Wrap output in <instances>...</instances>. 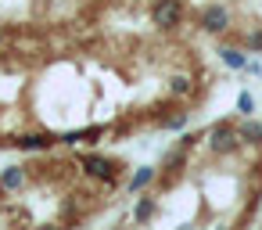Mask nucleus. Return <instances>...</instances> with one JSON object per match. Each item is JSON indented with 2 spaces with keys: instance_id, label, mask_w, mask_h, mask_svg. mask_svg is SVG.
Returning a JSON list of instances; mask_svg holds the SVG:
<instances>
[{
  "instance_id": "nucleus-14",
  "label": "nucleus",
  "mask_w": 262,
  "mask_h": 230,
  "mask_svg": "<svg viewBox=\"0 0 262 230\" xmlns=\"http://www.w3.org/2000/svg\"><path fill=\"white\" fill-rule=\"evenodd\" d=\"M162 126H165V130H183V126H187V112H172V115H162Z\"/></svg>"
},
{
  "instance_id": "nucleus-19",
  "label": "nucleus",
  "mask_w": 262,
  "mask_h": 230,
  "mask_svg": "<svg viewBox=\"0 0 262 230\" xmlns=\"http://www.w3.org/2000/svg\"><path fill=\"white\" fill-rule=\"evenodd\" d=\"M4 194H8V191H4V183H0V198H4Z\"/></svg>"
},
{
  "instance_id": "nucleus-6",
  "label": "nucleus",
  "mask_w": 262,
  "mask_h": 230,
  "mask_svg": "<svg viewBox=\"0 0 262 230\" xmlns=\"http://www.w3.org/2000/svg\"><path fill=\"white\" fill-rule=\"evenodd\" d=\"M15 144H18L22 151H47V148L58 144V137H51V133H22Z\"/></svg>"
},
{
  "instance_id": "nucleus-3",
  "label": "nucleus",
  "mask_w": 262,
  "mask_h": 230,
  "mask_svg": "<svg viewBox=\"0 0 262 230\" xmlns=\"http://www.w3.org/2000/svg\"><path fill=\"white\" fill-rule=\"evenodd\" d=\"M183 0H158V4L151 8V22L158 26V29H176L180 22H183Z\"/></svg>"
},
{
  "instance_id": "nucleus-5",
  "label": "nucleus",
  "mask_w": 262,
  "mask_h": 230,
  "mask_svg": "<svg viewBox=\"0 0 262 230\" xmlns=\"http://www.w3.org/2000/svg\"><path fill=\"white\" fill-rule=\"evenodd\" d=\"M97 137H104V126H94V130H72V133H61L58 144H69V148H79V144H97Z\"/></svg>"
},
{
  "instance_id": "nucleus-7",
  "label": "nucleus",
  "mask_w": 262,
  "mask_h": 230,
  "mask_svg": "<svg viewBox=\"0 0 262 230\" xmlns=\"http://www.w3.org/2000/svg\"><path fill=\"white\" fill-rule=\"evenodd\" d=\"M237 137H241V144H248V148H262V122H255L251 115H244V122L237 126Z\"/></svg>"
},
{
  "instance_id": "nucleus-15",
  "label": "nucleus",
  "mask_w": 262,
  "mask_h": 230,
  "mask_svg": "<svg viewBox=\"0 0 262 230\" xmlns=\"http://www.w3.org/2000/svg\"><path fill=\"white\" fill-rule=\"evenodd\" d=\"M237 112H241V115H255V97H251L248 90L237 97Z\"/></svg>"
},
{
  "instance_id": "nucleus-8",
  "label": "nucleus",
  "mask_w": 262,
  "mask_h": 230,
  "mask_svg": "<svg viewBox=\"0 0 262 230\" xmlns=\"http://www.w3.org/2000/svg\"><path fill=\"white\" fill-rule=\"evenodd\" d=\"M219 58H223V65L226 69H233V72H244V65H248V54L241 51V47H219Z\"/></svg>"
},
{
  "instance_id": "nucleus-18",
  "label": "nucleus",
  "mask_w": 262,
  "mask_h": 230,
  "mask_svg": "<svg viewBox=\"0 0 262 230\" xmlns=\"http://www.w3.org/2000/svg\"><path fill=\"white\" fill-rule=\"evenodd\" d=\"M244 72H248V76H262V61H248Z\"/></svg>"
},
{
  "instance_id": "nucleus-13",
  "label": "nucleus",
  "mask_w": 262,
  "mask_h": 230,
  "mask_svg": "<svg viewBox=\"0 0 262 230\" xmlns=\"http://www.w3.org/2000/svg\"><path fill=\"white\" fill-rule=\"evenodd\" d=\"M187 155H190L187 148L169 151V155H165V162H162V165H165V173H169V169H172V173H176V169H183V165H187Z\"/></svg>"
},
{
  "instance_id": "nucleus-9",
  "label": "nucleus",
  "mask_w": 262,
  "mask_h": 230,
  "mask_svg": "<svg viewBox=\"0 0 262 230\" xmlns=\"http://www.w3.org/2000/svg\"><path fill=\"white\" fill-rule=\"evenodd\" d=\"M133 216H137V223H151V219L158 216V201L147 198V194H140L137 205H133Z\"/></svg>"
},
{
  "instance_id": "nucleus-20",
  "label": "nucleus",
  "mask_w": 262,
  "mask_h": 230,
  "mask_svg": "<svg viewBox=\"0 0 262 230\" xmlns=\"http://www.w3.org/2000/svg\"><path fill=\"white\" fill-rule=\"evenodd\" d=\"M0 40H4V29H0Z\"/></svg>"
},
{
  "instance_id": "nucleus-4",
  "label": "nucleus",
  "mask_w": 262,
  "mask_h": 230,
  "mask_svg": "<svg viewBox=\"0 0 262 230\" xmlns=\"http://www.w3.org/2000/svg\"><path fill=\"white\" fill-rule=\"evenodd\" d=\"M198 26H201L205 33H226V29H230V11H226V4H208V8H201Z\"/></svg>"
},
{
  "instance_id": "nucleus-11",
  "label": "nucleus",
  "mask_w": 262,
  "mask_h": 230,
  "mask_svg": "<svg viewBox=\"0 0 262 230\" xmlns=\"http://www.w3.org/2000/svg\"><path fill=\"white\" fill-rule=\"evenodd\" d=\"M0 183H4V191H18L26 183V169L22 165H8L4 173H0Z\"/></svg>"
},
{
  "instance_id": "nucleus-10",
  "label": "nucleus",
  "mask_w": 262,
  "mask_h": 230,
  "mask_svg": "<svg viewBox=\"0 0 262 230\" xmlns=\"http://www.w3.org/2000/svg\"><path fill=\"white\" fill-rule=\"evenodd\" d=\"M155 176H158V173H155L151 165H140V169L129 176V191H133V194H140L144 187H151V183H155Z\"/></svg>"
},
{
  "instance_id": "nucleus-2",
  "label": "nucleus",
  "mask_w": 262,
  "mask_h": 230,
  "mask_svg": "<svg viewBox=\"0 0 262 230\" xmlns=\"http://www.w3.org/2000/svg\"><path fill=\"white\" fill-rule=\"evenodd\" d=\"M205 140H208V148H212L215 155H230V151H237V148H241L237 126H230V122H215V126L205 133Z\"/></svg>"
},
{
  "instance_id": "nucleus-1",
  "label": "nucleus",
  "mask_w": 262,
  "mask_h": 230,
  "mask_svg": "<svg viewBox=\"0 0 262 230\" xmlns=\"http://www.w3.org/2000/svg\"><path fill=\"white\" fill-rule=\"evenodd\" d=\"M79 169L86 173V176H97V180H104V183H115L119 180V165L112 162V158H104V155H94V151H79Z\"/></svg>"
},
{
  "instance_id": "nucleus-16",
  "label": "nucleus",
  "mask_w": 262,
  "mask_h": 230,
  "mask_svg": "<svg viewBox=\"0 0 262 230\" xmlns=\"http://www.w3.org/2000/svg\"><path fill=\"white\" fill-rule=\"evenodd\" d=\"M244 47H248V51H262V29H251V33L244 36Z\"/></svg>"
},
{
  "instance_id": "nucleus-12",
  "label": "nucleus",
  "mask_w": 262,
  "mask_h": 230,
  "mask_svg": "<svg viewBox=\"0 0 262 230\" xmlns=\"http://www.w3.org/2000/svg\"><path fill=\"white\" fill-rule=\"evenodd\" d=\"M194 94V79L190 76H172L169 79V97H190Z\"/></svg>"
},
{
  "instance_id": "nucleus-17",
  "label": "nucleus",
  "mask_w": 262,
  "mask_h": 230,
  "mask_svg": "<svg viewBox=\"0 0 262 230\" xmlns=\"http://www.w3.org/2000/svg\"><path fill=\"white\" fill-rule=\"evenodd\" d=\"M198 140H205V133H183V140H180V148H187V151H194V148H198Z\"/></svg>"
}]
</instances>
